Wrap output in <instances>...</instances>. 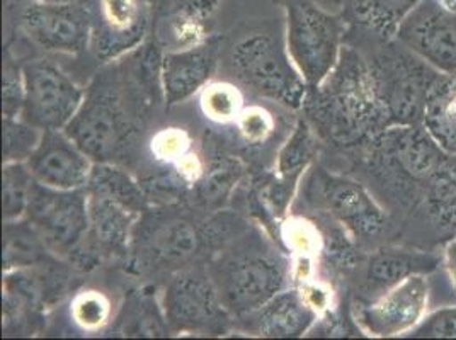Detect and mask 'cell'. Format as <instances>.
Wrapping results in <instances>:
<instances>
[{"instance_id":"d6a6232c","label":"cell","mask_w":456,"mask_h":340,"mask_svg":"<svg viewBox=\"0 0 456 340\" xmlns=\"http://www.w3.org/2000/svg\"><path fill=\"white\" fill-rule=\"evenodd\" d=\"M237 125L248 142H265L273 132V119L259 108L240 114Z\"/></svg>"},{"instance_id":"f546056e","label":"cell","mask_w":456,"mask_h":340,"mask_svg":"<svg viewBox=\"0 0 456 340\" xmlns=\"http://www.w3.org/2000/svg\"><path fill=\"white\" fill-rule=\"evenodd\" d=\"M70 313L84 330H99L110 321L111 304L101 291L87 289L77 295Z\"/></svg>"},{"instance_id":"1f68e13d","label":"cell","mask_w":456,"mask_h":340,"mask_svg":"<svg viewBox=\"0 0 456 340\" xmlns=\"http://www.w3.org/2000/svg\"><path fill=\"white\" fill-rule=\"evenodd\" d=\"M4 117H20L24 106V76L20 65L5 52L4 57V91H2Z\"/></svg>"},{"instance_id":"5b68a950","label":"cell","mask_w":456,"mask_h":340,"mask_svg":"<svg viewBox=\"0 0 456 340\" xmlns=\"http://www.w3.org/2000/svg\"><path fill=\"white\" fill-rule=\"evenodd\" d=\"M86 192L93 246L101 254L130 252L134 227L149 205L142 186L116 164L95 162Z\"/></svg>"},{"instance_id":"4dcf8cb0","label":"cell","mask_w":456,"mask_h":340,"mask_svg":"<svg viewBox=\"0 0 456 340\" xmlns=\"http://www.w3.org/2000/svg\"><path fill=\"white\" fill-rule=\"evenodd\" d=\"M414 339H456V306H444L424 315L418 325L405 334Z\"/></svg>"},{"instance_id":"484cf974","label":"cell","mask_w":456,"mask_h":340,"mask_svg":"<svg viewBox=\"0 0 456 340\" xmlns=\"http://www.w3.org/2000/svg\"><path fill=\"white\" fill-rule=\"evenodd\" d=\"M317 136L319 134L306 121V117L298 121L285 147L280 151L278 158V172L283 184H295L306 167L312 164L319 150Z\"/></svg>"},{"instance_id":"6da1fadb","label":"cell","mask_w":456,"mask_h":340,"mask_svg":"<svg viewBox=\"0 0 456 340\" xmlns=\"http://www.w3.org/2000/svg\"><path fill=\"white\" fill-rule=\"evenodd\" d=\"M160 58L147 52L134 76H123L118 69L97 74L86 91L84 101L65 133L94 162L116 164L134 147L138 133L140 93H162Z\"/></svg>"},{"instance_id":"ba28073f","label":"cell","mask_w":456,"mask_h":340,"mask_svg":"<svg viewBox=\"0 0 456 340\" xmlns=\"http://www.w3.org/2000/svg\"><path fill=\"white\" fill-rule=\"evenodd\" d=\"M370 67L388 128L422 125L429 94L443 74L395 39Z\"/></svg>"},{"instance_id":"44dd1931","label":"cell","mask_w":456,"mask_h":340,"mask_svg":"<svg viewBox=\"0 0 456 340\" xmlns=\"http://www.w3.org/2000/svg\"><path fill=\"white\" fill-rule=\"evenodd\" d=\"M436 257L426 255L418 250H405L395 247H383L370 255L364 271V295L377 300L388 289L405 281L414 274H429L437 267Z\"/></svg>"},{"instance_id":"4316f807","label":"cell","mask_w":456,"mask_h":340,"mask_svg":"<svg viewBox=\"0 0 456 340\" xmlns=\"http://www.w3.org/2000/svg\"><path fill=\"white\" fill-rule=\"evenodd\" d=\"M35 177L26 162H5L2 169V208L4 222H16L26 216Z\"/></svg>"},{"instance_id":"8fae6325","label":"cell","mask_w":456,"mask_h":340,"mask_svg":"<svg viewBox=\"0 0 456 340\" xmlns=\"http://www.w3.org/2000/svg\"><path fill=\"white\" fill-rule=\"evenodd\" d=\"M308 199L358 240L375 239L388 225L385 209L370 190L346 175L315 169L308 179Z\"/></svg>"},{"instance_id":"ac0fdd59","label":"cell","mask_w":456,"mask_h":340,"mask_svg":"<svg viewBox=\"0 0 456 340\" xmlns=\"http://www.w3.org/2000/svg\"><path fill=\"white\" fill-rule=\"evenodd\" d=\"M218 57L220 43L213 38L162 55L160 82L166 104L174 106L205 89L216 70Z\"/></svg>"},{"instance_id":"7c38bea8","label":"cell","mask_w":456,"mask_h":340,"mask_svg":"<svg viewBox=\"0 0 456 340\" xmlns=\"http://www.w3.org/2000/svg\"><path fill=\"white\" fill-rule=\"evenodd\" d=\"M162 313L172 332L215 330L230 317L208 267L196 263L172 272L164 291Z\"/></svg>"},{"instance_id":"ffe728a7","label":"cell","mask_w":456,"mask_h":340,"mask_svg":"<svg viewBox=\"0 0 456 340\" xmlns=\"http://www.w3.org/2000/svg\"><path fill=\"white\" fill-rule=\"evenodd\" d=\"M99 20H94L97 57L114 58L134 46L145 33L147 20L140 0H97Z\"/></svg>"},{"instance_id":"9a60e30c","label":"cell","mask_w":456,"mask_h":340,"mask_svg":"<svg viewBox=\"0 0 456 340\" xmlns=\"http://www.w3.org/2000/svg\"><path fill=\"white\" fill-rule=\"evenodd\" d=\"M395 41L441 74H456V11L441 0H420L400 24Z\"/></svg>"},{"instance_id":"52a82bcc","label":"cell","mask_w":456,"mask_h":340,"mask_svg":"<svg viewBox=\"0 0 456 340\" xmlns=\"http://www.w3.org/2000/svg\"><path fill=\"white\" fill-rule=\"evenodd\" d=\"M285 12L288 53L310 87L336 67L346 35V20L323 11L315 0H276Z\"/></svg>"},{"instance_id":"5bb4252c","label":"cell","mask_w":456,"mask_h":340,"mask_svg":"<svg viewBox=\"0 0 456 340\" xmlns=\"http://www.w3.org/2000/svg\"><path fill=\"white\" fill-rule=\"evenodd\" d=\"M20 26L43 50L76 55L93 43L94 16L86 2L29 0L20 11Z\"/></svg>"},{"instance_id":"e575fe53","label":"cell","mask_w":456,"mask_h":340,"mask_svg":"<svg viewBox=\"0 0 456 340\" xmlns=\"http://www.w3.org/2000/svg\"><path fill=\"white\" fill-rule=\"evenodd\" d=\"M446 7H450L452 11H456V0H441Z\"/></svg>"},{"instance_id":"603a6c76","label":"cell","mask_w":456,"mask_h":340,"mask_svg":"<svg viewBox=\"0 0 456 340\" xmlns=\"http://www.w3.org/2000/svg\"><path fill=\"white\" fill-rule=\"evenodd\" d=\"M428 218L444 231H456V155L429 177L419 194Z\"/></svg>"},{"instance_id":"7a4b0ae2","label":"cell","mask_w":456,"mask_h":340,"mask_svg":"<svg viewBox=\"0 0 456 340\" xmlns=\"http://www.w3.org/2000/svg\"><path fill=\"white\" fill-rule=\"evenodd\" d=\"M304 111L315 133L341 149L368 145L388 128L370 61L351 46H342L330 74L308 89Z\"/></svg>"},{"instance_id":"e0dca14e","label":"cell","mask_w":456,"mask_h":340,"mask_svg":"<svg viewBox=\"0 0 456 340\" xmlns=\"http://www.w3.org/2000/svg\"><path fill=\"white\" fill-rule=\"evenodd\" d=\"M26 164L41 186L78 190L87 188L95 162L65 130H45L38 149Z\"/></svg>"},{"instance_id":"7402d4cb","label":"cell","mask_w":456,"mask_h":340,"mask_svg":"<svg viewBox=\"0 0 456 340\" xmlns=\"http://www.w3.org/2000/svg\"><path fill=\"white\" fill-rule=\"evenodd\" d=\"M420 0H344V20L388 43Z\"/></svg>"},{"instance_id":"f1b7e54d","label":"cell","mask_w":456,"mask_h":340,"mask_svg":"<svg viewBox=\"0 0 456 340\" xmlns=\"http://www.w3.org/2000/svg\"><path fill=\"white\" fill-rule=\"evenodd\" d=\"M201 109L216 123L237 121L242 114V97L230 84H211L201 93Z\"/></svg>"},{"instance_id":"9c48e42d","label":"cell","mask_w":456,"mask_h":340,"mask_svg":"<svg viewBox=\"0 0 456 340\" xmlns=\"http://www.w3.org/2000/svg\"><path fill=\"white\" fill-rule=\"evenodd\" d=\"M208 227H200L188 213L175 209L145 211L132 237L130 252L143 269L175 272L194 264L203 247L208 246Z\"/></svg>"},{"instance_id":"d6986e66","label":"cell","mask_w":456,"mask_h":340,"mask_svg":"<svg viewBox=\"0 0 456 340\" xmlns=\"http://www.w3.org/2000/svg\"><path fill=\"white\" fill-rule=\"evenodd\" d=\"M319 312L305 298L302 289H283L259 310L240 320L259 337L295 339L302 337L317 320Z\"/></svg>"},{"instance_id":"cb8c5ba5","label":"cell","mask_w":456,"mask_h":340,"mask_svg":"<svg viewBox=\"0 0 456 340\" xmlns=\"http://www.w3.org/2000/svg\"><path fill=\"white\" fill-rule=\"evenodd\" d=\"M422 125L443 150L456 155V74H443L437 80L428 99Z\"/></svg>"},{"instance_id":"8992f818","label":"cell","mask_w":456,"mask_h":340,"mask_svg":"<svg viewBox=\"0 0 456 340\" xmlns=\"http://www.w3.org/2000/svg\"><path fill=\"white\" fill-rule=\"evenodd\" d=\"M450 155L424 125L392 126L368 143V164L373 174L399 192H412L418 201L429 177Z\"/></svg>"},{"instance_id":"4fadbf2b","label":"cell","mask_w":456,"mask_h":340,"mask_svg":"<svg viewBox=\"0 0 456 340\" xmlns=\"http://www.w3.org/2000/svg\"><path fill=\"white\" fill-rule=\"evenodd\" d=\"M24 106L20 117L39 130H65L86 93L55 63L35 60L22 67Z\"/></svg>"},{"instance_id":"d590c367","label":"cell","mask_w":456,"mask_h":340,"mask_svg":"<svg viewBox=\"0 0 456 340\" xmlns=\"http://www.w3.org/2000/svg\"><path fill=\"white\" fill-rule=\"evenodd\" d=\"M43 2H86V0H43Z\"/></svg>"},{"instance_id":"277c9868","label":"cell","mask_w":456,"mask_h":340,"mask_svg":"<svg viewBox=\"0 0 456 340\" xmlns=\"http://www.w3.org/2000/svg\"><path fill=\"white\" fill-rule=\"evenodd\" d=\"M233 77L250 89L289 109L304 108L308 85L286 48L285 35L274 29H252L228 52Z\"/></svg>"},{"instance_id":"83f0119b","label":"cell","mask_w":456,"mask_h":340,"mask_svg":"<svg viewBox=\"0 0 456 340\" xmlns=\"http://www.w3.org/2000/svg\"><path fill=\"white\" fill-rule=\"evenodd\" d=\"M43 130L24 121L22 117H4V164L5 162H28L38 149Z\"/></svg>"},{"instance_id":"3957f363","label":"cell","mask_w":456,"mask_h":340,"mask_svg":"<svg viewBox=\"0 0 456 340\" xmlns=\"http://www.w3.org/2000/svg\"><path fill=\"white\" fill-rule=\"evenodd\" d=\"M230 317L244 319L286 289L285 255L257 231L235 235L207 265Z\"/></svg>"},{"instance_id":"836d02e7","label":"cell","mask_w":456,"mask_h":340,"mask_svg":"<svg viewBox=\"0 0 456 340\" xmlns=\"http://www.w3.org/2000/svg\"><path fill=\"white\" fill-rule=\"evenodd\" d=\"M444 267L456 287V239L450 240L444 247Z\"/></svg>"},{"instance_id":"30bf717a","label":"cell","mask_w":456,"mask_h":340,"mask_svg":"<svg viewBox=\"0 0 456 340\" xmlns=\"http://www.w3.org/2000/svg\"><path fill=\"white\" fill-rule=\"evenodd\" d=\"M24 218L58 257H72L91 233L86 190H52L35 182Z\"/></svg>"},{"instance_id":"d4e9b609","label":"cell","mask_w":456,"mask_h":340,"mask_svg":"<svg viewBox=\"0 0 456 340\" xmlns=\"http://www.w3.org/2000/svg\"><path fill=\"white\" fill-rule=\"evenodd\" d=\"M46 252L38 231L26 220L5 222L4 228V269L11 272L39 263Z\"/></svg>"},{"instance_id":"2e32d148","label":"cell","mask_w":456,"mask_h":340,"mask_svg":"<svg viewBox=\"0 0 456 340\" xmlns=\"http://www.w3.org/2000/svg\"><path fill=\"white\" fill-rule=\"evenodd\" d=\"M429 300L426 274H414L360 310L362 328L375 337L411 332L424 319Z\"/></svg>"}]
</instances>
